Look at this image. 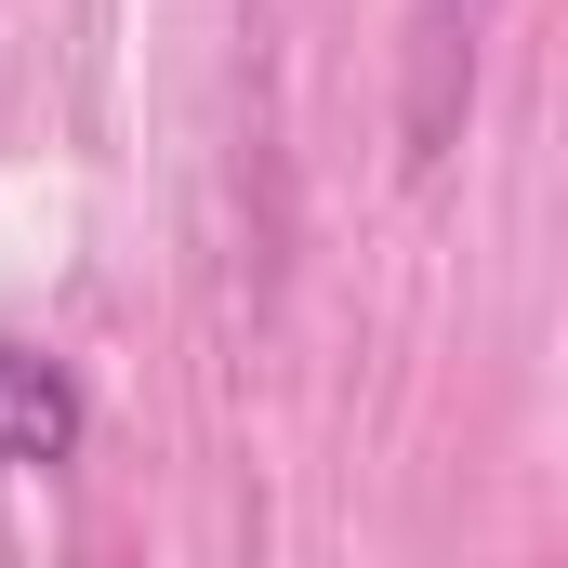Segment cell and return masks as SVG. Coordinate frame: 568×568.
Returning a JSON list of instances; mask_svg holds the SVG:
<instances>
[{
  "mask_svg": "<svg viewBox=\"0 0 568 568\" xmlns=\"http://www.w3.org/2000/svg\"><path fill=\"white\" fill-rule=\"evenodd\" d=\"M80 449V384L40 344H0V476H40Z\"/></svg>",
  "mask_w": 568,
  "mask_h": 568,
  "instance_id": "obj_1",
  "label": "cell"
}]
</instances>
